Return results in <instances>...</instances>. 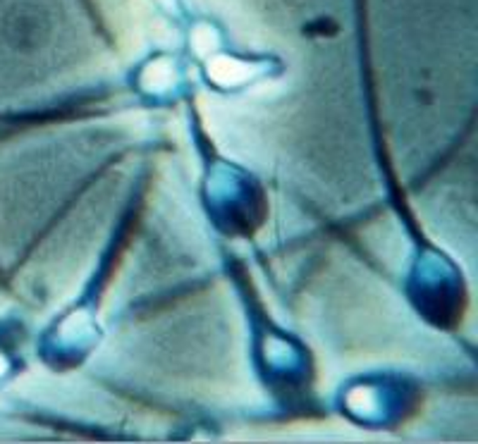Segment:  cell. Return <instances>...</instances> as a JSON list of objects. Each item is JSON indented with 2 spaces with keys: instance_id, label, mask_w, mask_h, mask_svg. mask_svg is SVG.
Instances as JSON below:
<instances>
[{
  "instance_id": "6da1fadb",
  "label": "cell",
  "mask_w": 478,
  "mask_h": 444,
  "mask_svg": "<svg viewBox=\"0 0 478 444\" xmlns=\"http://www.w3.org/2000/svg\"><path fill=\"white\" fill-rule=\"evenodd\" d=\"M208 74H211L213 81H218L223 87H237V84H244V81L253 80L259 70L246 62H237V60L230 58H215L208 65Z\"/></svg>"
},
{
  "instance_id": "7a4b0ae2",
  "label": "cell",
  "mask_w": 478,
  "mask_h": 444,
  "mask_svg": "<svg viewBox=\"0 0 478 444\" xmlns=\"http://www.w3.org/2000/svg\"><path fill=\"white\" fill-rule=\"evenodd\" d=\"M173 80H175V74H173V70L167 67V62H156V65L148 67L147 74H144V84H147L148 89H151L153 84H156V89L167 87Z\"/></svg>"
},
{
  "instance_id": "3957f363",
  "label": "cell",
  "mask_w": 478,
  "mask_h": 444,
  "mask_svg": "<svg viewBox=\"0 0 478 444\" xmlns=\"http://www.w3.org/2000/svg\"><path fill=\"white\" fill-rule=\"evenodd\" d=\"M194 46H196V53L208 55V51L215 48V33L211 29H199L194 33Z\"/></svg>"
}]
</instances>
